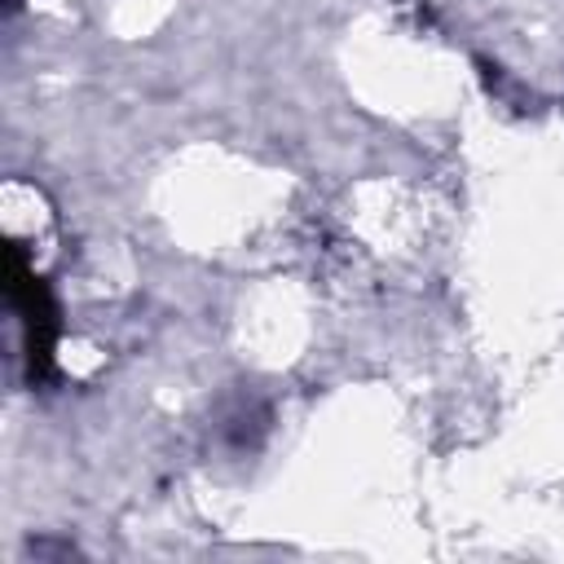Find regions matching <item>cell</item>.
<instances>
[{
  "instance_id": "1",
  "label": "cell",
  "mask_w": 564,
  "mask_h": 564,
  "mask_svg": "<svg viewBox=\"0 0 564 564\" xmlns=\"http://www.w3.org/2000/svg\"><path fill=\"white\" fill-rule=\"evenodd\" d=\"M9 300L22 322V344H26V375L31 383L53 375V348H57V304L44 278L22 260L18 247H9Z\"/></svg>"
}]
</instances>
